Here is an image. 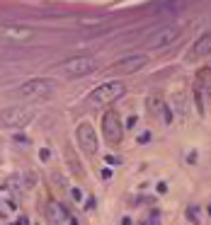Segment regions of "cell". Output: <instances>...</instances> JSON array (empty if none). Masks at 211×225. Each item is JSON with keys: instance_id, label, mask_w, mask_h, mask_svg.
<instances>
[{"instance_id": "4", "label": "cell", "mask_w": 211, "mask_h": 225, "mask_svg": "<svg viewBox=\"0 0 211 225\" xmlns=\"http://www.w3.org/2000/svg\"><path fill=\"white\" fill-rule=\"evenodd\" d=\"M126 95V87L121 85V82H102V85H97L95 90L87 95V104H97V107H102V104H112V102H117L119 97H124Z\"/></svg>"}, {"instance_id": "3", "label": "cell", "mask_w": 211, "mask_h": 225, "mask_svg": "<svg viewBox=\"0 0 211 225\" xmlns=\"http://www.w3.org/2000/svg\"><path fill=\"white\" fill-rule=\"evenodd\" d=\"M37 116L34 107H8L0 111V128H24Z\"/></svg>"}, {"instance_id": "12", "label": "cell", "mask_w": 211, "mask_h": 225, "mask_svg": "<svg viewBox=\"0 0 211 225\" xmlns=\"http://www.w3.org/2000/svg\"><path fill=\"white\" fill-rule=\"evenodd\" d=\"M104 160H107V165H112V167H117V165H119V157H114V155H107Z\"/></svg>"}, {"instance_id": "5", "label": "cell", "mask_w": 211, "mask_h": 225, "mask_svg": "<svg viewBox=\"0 0 211 225\" xmlns=\"http://www.w3.org/2000/svg\"><path fill=\"white\" fill-rule=\"evenodd\" d=\"M180 36H182V27H175V24H170V27H160V29H156V32L143 41V49H156V51H160V49L172 46Z\"/></svg>"}, {"instance_id": "8", "label": "cell", "mask_w": 211, "mask_h": 225, "mask_svg": "<svg viewBox=\"0 0 211 225\" xmlns=\"http://www.w3.org/2000/svg\"><path fill=\"white\" fill-rule=\"evenodd\" d=\"M146 63H148V56L134 54V56H126V58H119L117 63L112 65V73H117V75H129V73L141 70Z\"/></svg>"}, {"instance_id": "7", "label": "cell", "mask_w": 211, "mask_h": 225, "mask_svg": "<svg viewBox=\"0 0 211 225\" xmlns=\"http://www.w3.org/2000/svg\"><path fill=\"white\" fill-rule=\"evenodd\" d=\"M75 138H78V145H80V150L85 155H97V133H95V128L92 124L83 121V124H78L75 128Z\"/></svg>"}, {"instance_id": "16", "label": "cell", "mask_w": 211, "mask_h": 225, "mask_svg": "<svg viewBox=\"0 0 211 225\" xmlns=\"http://www.w3.org/2000/svg\"><path fill=\"white\" fill-rule=\"evenodd\" d=\"M138 141H141V143H148V141H150V133H143L141 138H138Z\"/></svg>"}, {"instance_id": "17", "label": "cell", "mask_w": 211, "mask_h": 225, "mask_svg": "<svg viewBox=\"0 0 211 225\" xmlns=\"http://www.w3.org/2000/svg\"><path fill=\"white\" fill-rule=\"evenodd\" d=\"M121 225H134V223H131V218H124V220H121Z\"/></svg>"}, {"instance_id": "9", "label": "cell", "mask_w": 211, "mask_h": 225, "mask_svg": "<svg viewBox=\"0 0 211 225\" xmlns=\"http://www.w3.org/2000/svg\"><path fill=\"white\" fill-rule=\"evenodd\" d=\"M209 54H211V32H206V34H202L192 44L189 54H187V61H197V58H204Z\"/></svg>"}, {"instance_id": "15", "label": "cell", "mask_w": 211, "mask_h": 225, "mask_svg": "<svg viewBox=\"0 0 211 225\" xmlns=\"http://www.w3.org/2000/svg\"><path fill=\"white\" fill-rule=\"evenodd\" d=\"M17 225H29V220H27V216H19V218H17Z\"/></svg>"}, {"instance_id": "14", "label": "cell", "mask_w": 211, "mask_h": 225, "mask_svg": "<svg viewBox=\"0 0 211 225\" xmlns=\"http://www.w3.org/2000/svg\"><path fill=\"white\" fill-rule=\"evenodd\" d=\"M15 141H17V143H29V138H27V136H15Z\"/></svg>"}, {"instance_id": "11", "label": "cell", "mask_w": 211, "mask_h": 225, "mask_svg": "<svg viewBox=\"0 0 211 225\" xmlns=\"http://www.w3.org/2000/svg\"><path fill=\"white\" fill-rule=\"evenodd\" d=\"M3 34L8 36H17V39H24V36H32L27 27H3Z\"/></svg>"}, {"instance_id": "1", "label": "cell", "mask_w": 211, "mask_h": 225, "mask_svg": "<svg viewBox=\"0 0 211 225\" xmlns=\"http://www.w3.org/2000/svg\"><path fill=\"white\" fill-rule=\"evenodd\" d=\"M56 87H58V82L54 78H34V80L22 82L17 90H12L10 95L19 99H44L49 95H54Z\"/></svg>"}, {"instance_id": "2", "label": "cell", "mask_w": 211, "mask_h": 225, "mask_svg": "<svg viewBox=\"0 0 211 225\" xmlns=\"http://www.w3.org/2000/svg\"><path fill=\"white\" fill-rule=\"evenodd\" d=\"M95 70H100V61L92 56H75L58 65V73L66 78H85V75H92Z\"/></svg>"}, {"instance_id": "10", "label": "cell", "mask_w": 211, "mask_h": 225, "mask_svg": "<svg viewBox=\"0 0 211 225\" xmlns=\"http://www.w3.org/2000/svg\"><path fill=\"white\" fill-rule=\"evenodd\" d=\"M46 216H49V220H51V223L58 225V223H61V220L66 218V211L58 206L56 201H51V203H46Z\"/></svg>"}, {"instance_id": "6", "label": "cell", "mask_w": 211, "mask_h": 225, "mask_svg": "<svg viewBox=\"0 0 211 225\" xmlns=\"http://www.w3.org/2000/svg\"><path fill=\"white\" fill-rule=\"evenodd\" d=\"M102 133H104V138H107L109 145L121 143V138H124V124H121L119 114L114 109L104 111V116H102Z\"/></svg>"}, {"instance_id": "13", "label": "cell", "mask_w": 211, "mask_h": 225, "mask_svg": "<svg viewBox=\"0 0 211 225\" xmlns=\"http://www.w3.org/2000/svg\"><path fill=\"white\" fill-rule=\"evenodd\" d=\"M71 196H73L75 201H80V198H83V191L80 189H71Z\"/></svg>"}]
</instances>
